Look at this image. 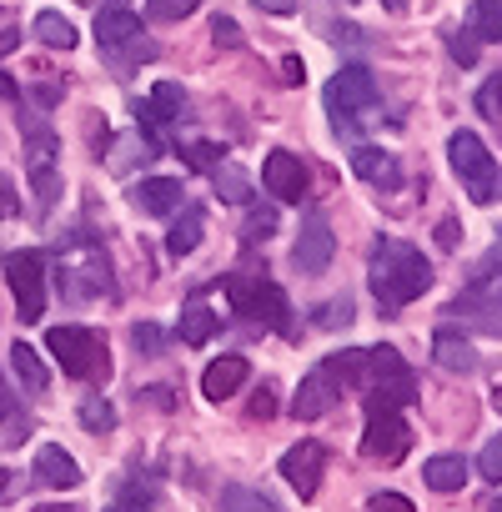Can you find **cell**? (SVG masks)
Wrapping results in <instances>:
<instances>
[{
    "instance_id": "cell-34",
    "label": "cell",
    "mask_w": 502,
    "mask_h": 512,
    "mask_svg": "<svg viewBox=\"0 0 502 512\" xmlns=\"http://www.w3.org/2000/svg\"><path fill=\"white\" fill-rule=\"evenodd\" d=\"M181 156H186V166H191V171H206V176H211V171L221 166V156H226V151H221V141H191Z\"/></svg>"
},
{
    "instance_id": "cell-52",
    "label": "cell",
    "mask_w": 502,
    "mask_h": 512,
    "mask_svg": "<svg viewBox=\"0 0 502 512\" xmlns=\"http://www.w3.org/2000/svg\"><path fill=\"white\" fill-rule=\"evenodd\" d=\"M382 6H387V11H407V0H382Z\"/></svg>"
},
{
    "instance_id": "cell-44",
    "label": "cell",
    "mask_w": 502,
    "mask_h": 512,
    "mask_svg": "<svg viewBox=\"0 0 502 512\" xmlns=\"http://www.w3.org/2000/svg\"><path fill=\"white\" fill-rule=\"evenodd\" d=\"M272 412H277V387L262 382V392L251 397V417H272Z\"/></svg>"
},
{
    "instance_id": "cell-33",
    "label": "cell",
    "mask_w": 502,
    "mask_h": 512,
    "mask_svg": "<svg viewBox=\"0 0 502 512\" xmlns=\"http://www.w3.org/2000/svg\"><path fill=\"white\" fill-rule=\"evenodd\" d=\"M352 317H357V307H352L347 297H332V302H322V307L312 312V322H317V327H327V332H337V327H352Z\"/></svg>"
},
{
    "instance_id": "cell-38",
    "label": "cell",
    "mask_w": 502,
    "mask_h": 512,
    "mask_svg": "<svg viewBox=\"0 0 502 512\" xmlns=\"http://www.w3.org/2000/svg\"><path fill=\"white\" fill-rule=\"evenodd\" d=\"M477 111H482L492 126H502V76H492V81L477 91Z\"/></svg>"
},
{
    "instance_id": "cell-30",
    "label": "cell",
    "mask_w": 502,
    "mask_h": 512,
    "mask_svg": "<svg viewBox=\"0 0 502 512\" xmlns=\"http://www.w3.org/2000/svg\"><path fill=\"white\" fill-rule=\"evenodd\" d=\"M26 176H31V196H36V206H41V211H51V206L61 201V171H56V161L26 166Z\"/></svg>"
},
{
    "instance_id": "cell-41",
    "label": "cell",
    "mask_w": 502,
    "mask_h": 512,
    "mask_svg": "<svg viewBox=\"0 0 502 512\" xmlns=\"http://www.w3.org/2000/svg\"><path fill=\"white\" fill-rule=\"evenodd\" d=\"M211 41L226 46V51H236V46H241V26H236L231 16H216V21H211Z\"/></svg>"
},
{
    "instance_id": "cell-46",
    "label": "cell",
    "mask_w": 502,
    "mask_h": 512,
    "mask_svg": "<svg viewBox=\"0 0 502 512\" xmlns=\"http://www.w3.org/2000/svg\"><path fill=\"white\" fill-rule=\"evenodd\" d=\"M16 492H21V477H16L11 467H0V502H11Z\"/></svg>"
},
{
    "instance_id": "cell-10",
    "label": "cell",
    "mask_w": 502,
    "mask_h": 512,
    "mask_svg": "<svg viewBox=\"0 0 502 512\" xmlns=\"http://www.w3.org/2000/svg\"><path fill=\"white\" fill-rule=\"evenodd\" d=\"M452 317H462L467 327H477V332H492V337H502V272H477L472 277V287L462 292V302H452L447 307Z\"/></svg>"
},
{
    "instance_id": "cell-27",
    "label": "cell",
    "mask_w": 502,
    "mask_h": 512,
    "mask_svg": "<svg viewBox=\"0 0 502 512\" xmlns=\"http://www.w3.org/2000/svg\"><path fill=\"white\" fill-rule=\"evenodd\" d=\"M11 372H16V377L26 382V392H36V397L51 387V372H46V362H41V357H36L26 342H16V347H11Z\"/></svg>"
},
{
    "instance_id": "cell-16",
    "label": "cell",
    "mask_w": 502,
    "mask_h": 512,
    "mask_svg": "<svg viewBox=\"0 0 502 512\" xmlns=\"http://www.w3.org/2000/svg\"><path fill=\"white\" fill-rule=\"evenodd\" d=\"M131 201L146 211V216H171L181 206V176H141L131 186Z\"/></svg>"
},
{
    "instance_id": "cell-24",
    "label": "cell",
    "mask_w": 502,
    "mask_h": 512,
    "mask_svg": "<svg viewBox=\"0 0 502 512\" xmlns=\"http://www.w3.org/2000/svg\"><path fill=\"white\" fill-rule=\"evenodd\" d=\"M422 482H427L432 492H457V487L467 482V462H462L457 452H437V457L422 462Z\"/></svg>"
},
{
    "instance_id": "cell-14",
    "label": "cell",
    "mask_w": 502,
    "mask_h": 512,
    "mask_svg": "<svg viewBox=\"0 0 502 512\" xmlns=\"http://www.w3.org/2000/svg\"><path fill=\"white\" fill-rule=\"evenodd\" d=\"M342 382L327 372V367H312L307 377H302V387H297V402H292V412L302 417V422H312V417H327L337 402H342Z\"/></svg>"
},
{
    "instance_id": "cell-21",
    "label": "cell",
    "mask_w": 502,
    "mask_h": 512,
    "mask_svg": "<svg viewBox=\"0 0 502 512\" xmlns=\"http://www.w3.org/2000/svg\"><path fill=\"white\" fill-rule=\"evenodd\" d=\"M181 111H186V91H181L176 81H156L151 96L136 106V116H141L146 126H166V121H176Z\"/></svg>"
},
{
    "instance_id": "cell-1",
    "label": "cell",
    "mask_w": 502,
    "mask_h": 512,
    "mask_svg": "<svg viewBox=\"0 0 502 512\" xmlns=\"http://www.w3.org/2000/svg\"><path fill=\"white\" fill-rule=\"evenodd\" d=\"M427 287H432V262H427V256L412 241L382 236L377 251H372V292H377V307L392 317L407 302H417Z\"/></svg>"
},
{
    "instance_id": "cell-51",
    "label": "cell",
    "mask_w": 502,
    "mask_h": 512,
    "mask_svg": "<svg viewBox=\"0 0 502 512\" xmlns=\"http://www.w3.org/2000/svg\"><path fill=\"white\" fill-rule=\"evenodd\" d=\"M36 512H81V507H71V502H66V507H61V502H46V507H36Z\"/></svg>"
},
{
    "instance_id": "cell-20",
    "label": "cell",
    "mask_w": 502,
    "mask_h": 512,
    "mask_svg": "<svg viewBox=\"0 0 502 512\" xmlns=\"http://www.w3.org/2000/svg\"><path fill=\"white\" fill-rule=\"evenodd\" d=\"M36 482H46V487H76L81 482V462L61 442H46L36 452Z\"/></svg>"
},
{
    "instance_id": "cell-28",
    "label": "cell",
    "mask_w": 502,
    "mask_h": 512,
    "mask_svg": "<svg viewBox=\"0 0 502 512\" xmlns=\"http://www.w3.org/2000/svg\"><path fill=\"white\" fill-rule=\"evenodd\" d=\"M36 41L51 46V51H76V26L61 11H41L36 16Z\"/></svg>"
},
{
    "instance_id": "cell-54",
    "label": "cell",
    "mask_w": 502,
    "mask_h": 512,
    "mask_svg": "<svg viewBox=\"0 0 502 512\" xmlns=\"http://www.w3.org/2000/svg\"><path fill=\"white\" fill-rule=\"evenodd\" d=\"M487 512H502V497H492V507H487Z\"/></svg>"
},
{
    "instance_id": "cell-31",
    "label": "cell",
    "mask_w": 502,
    "mask_h": 512,
    "mask_svg": "<svg viewBox=\"0 0 502 512\" xmlns=\"http://www.w3.org/2000/svg\"><path fill=\"white\" fill-rule=\"evenodd\" d=\"M201 231H206V226H201V211L191 206V211H186V216L171 226V236H166V251H171V256H186V251H196V246H201Z\"/></svg>"
},
{
    "instance_id": "cell-35",
    "label": "cell",
    "mask_w": 502,
    "mask_h": 512,
    "mask_svg": "<svg viewBox=\"0 0 502 512\" xmlns=\"http://www.w3.org/2000/svg\"><path fill=\"white\" fill-rule=\"evenodd\" d=\"M201 6V0H146V21H186L191 11Z\"/></svg>"
},
{
    "instance_id": "cell-12",
    "label": "cell",
    "mask_w": 502,
    "mask_h": 512,
    "mask_svg": "<svg viewBox=\"0 0 502 512\" xmlns=\"http://www.w3.org/2000/svg\"><path fill=\"white\" fill-rule=\"evenodd\" d=\"M407 447H412V427L402 422V412H367L362 457H372V462H402Z\"/></svg>"
},
{
    "instance_id": "cell-9",
    "label": "cell",
    "mask_w": 502,
    "mask_h": 512,
    "mask_svg": "<svg viewBox=\"0 0 502 512\" xmlns=\"http://www.w3.org/2000/svg\"><path fill=\"white\" fill-rule=\"evenodd\" d=\"M6 282L16 292L21 322H41L46 317V256L41 251H11L6 256Z\"/></svg>"
},
{
    "instance_id": "cell-6",
    "label": "cell",
    "mask_w": 502,
    "mask_h": 512,
    "mask_svg": "<svg viewBox=\"0 0 502 512\" xmlns=\"http://www.w3.org/2000/svg\"><path fill=\"white\" fill-rule=\"evenodd\" d=\"M46 347L61 362V372L76 377V382H96V377L111 372V352H106L101 332H91V327H51Z\"/></svg>"
},
{
    "instance_id": "cell-37",
    "label": "cell",
    "mask_w": 502,
    "mask_h": 512,
    "mask_svg": "<svg viewBox=\"0 0 502 512\" xmlns=\"http://www.w3.org/2000/svg\"><path fill=\"white\" fill-rule=\"evenodd\" d=\"M131 342H136V352H146V357H161V352H166V332L151 327V322H136V327H131Z\"/></svg>"
},
{
    "instance_id": "cell-8",
    "label": "cell",
    "mask_w": 502,
    "mask_h": 512,
    "mask_svg": "<svg viewBox=\"0 0 502 512\" xmlns=\"http://www.w3.org/2000/svg\"><path fill=\"white\" fill-rule=\"evenodd\" d=\"M447 161H452L457 181L467 186V196H472L477 206L497 196V166H492V156H487L482 136H472V131H457V136L447 141Z\"/></svg>"
},
{
    "instance_id": "cell-18",
    "label": "cell",
    "mask_w": 502,
    "mask_h": 512,
    "mask_svg": "<svg viewBox=\"0 0 502 512\" xmlns=\"http://www.w3.org/2000/svg\"><path fill=\"white\" fill-rule=\"evenodd\" d=\"M251 377V367H246V357H216L211 367H206V377H201V392H206V402H226V397H236L241 392V382Z\"/></svg>"
},
{
    "instance_id": "cell-47",
    "label": "cell",
    "mask_w": 502,
    "mask_h": 512,
    "mask_svg": "<svg viewBox=\"0 0 502 512\" xmlns=\"http://www.w3.org/2000/svg\"><path fill=\"white\" fill-rule=\"evenodd\" d=\"M16 46H21V31H16V26H11V31H0V56H11Z\"/></svg>"
},
{
    "instance_id": "cell-39",
    "label": "cell",
    "mask_w": 502,
    "mask_h": 512,
    "mask_svg": "<svg viewBox=\"0 0 502 512\" xmlns=\"http://www.w3.org/2000/svg\"><path fill=\"white\" fill-rule=\"evenodd\" d=\"M477 46H482V41H477L472 31H467V36H462V31H452V36H447V51H452V61H457V66H477Z\"/></svg>"
},
{
    "instance_id": "cell-11",
    "label": "cell",
    "mask_w": 502,
    "mask_h": 512,
    "mask_svg": "<svg viewBox=\"0 0 502 512\" xmlns=\"http://www.w3.org/2000/svg\"><path fill=\"white\" fill-rule=\"evenodd\" d=\"M332 256H337V236H332V221L322 211H307L302 216V231L292 241V267L302 277H322L332 267Z\"/></svg>"
},
{
    "instance_id": "cell-48",
    "label": "cell",
    "mask_w": 502,
    "mask_h": 512,
    "mask_svg": "<svg viewBox=\"0 0 502 512\" xmlns=\"http://www.w3.org/2000/svg\"><path fill=\"white\" fill-rule=\"evenodd\" d=\"M487 267H492V272H502V231L492 236V251H487Z\"/></svg>"
},
{
    "instance_id": "cell-50",
    "label": "cell",
    "mask_w": 502,
    "mask_h": 512,
    "mask_svg": "<svg viewBox=\"0 0 502 512\" xmlns=\"http://www.w3.org/2000/svg\"><path fill=\"white\" fill-rule=\"evenodd\" d=\"M0 201H6V206L16 201V191H11V181H6V171H0Z\"/></svg>"
},
{
    "instance_id": "cell-53",
    "label": "cell",
    "mask_w": 502,
    "mask_h": 512,
    "mask_svg": "<svg viewBox=\"0 0 502 512\" xmlns=\"http://www.w3.org/2000/svg\"><path fill=\"white\" fill-rule=\"evenodd\" d=\"M492 407H497V412H502V387H492Z\"/></svg>"
},
{
    "instance_id": "cell-4",
    "label": "cell",
    "mask_w": 502,
    "mask_h": 512,
    "mask_svg": "<svg viewBox=\"0 0 502 512\" xmlns=\"http://www.w3.org/2000/svg\"><path fill=\"white\" fill-rule=\"evenodd\" d=\"M327 116L342 136H357L377 116V81H372L367 66H342L327 81Z\"/></svg>"
},
{
    "instance_id": "cell-42",
    "label": "cell",
    "mask_w": 502,
    "mask_h": 512,
    "mask_svg": "<svg viewBox=\"0 0 502 512\" xmlns=\"http://www.w3.org/2000/svg\"><path fill=\"white\" fill-rule=\"evenodd\" d=\"M367 512H417V507H412V497H402V492H377V497L367 502Z\"/></svg>"
},
{
    "instance_id": "cell-22",
    "label": "cell",
    "mask_w": 502,
    "mask_h": 512,
    "mask_svg": "<svg viewBox=\"0 0 502 512\" xmlns=\"http://www.w3.org/2000/svg\"><path fill=\"white\" fill-rule=\"evenodd\" d=\"M0 427H6V442L11 447H21L31 437V412L21 407V397H16V387H11L6 372H0Z\"/></svg>"
},
{
    "instance_id": "cell-15",
    "label": "cell",
    "mask_w": 502,
    "mask_h": 512,
    "mask_svg": "<svg viewBox=\"0 0 502 512\" xmlns=\"http://www.w3.org/2000/svg\"><path fill=\"white\" fill-rule=\"evenodd\" d=\"M322 472H327V447H322V442H297V447H287V457H282V477H287L302 497H317Z\"/></svg>"
},
{
    "instance_id": "cell-36",
    "label": "cell",
    "mask_w": 502,
    "mask_h": 512,
    "mask_svg": "<svg viewBox=\"0 0 502 512\" xmlns=\"http://www.w3.org/2000/svg\"><path fill=\"white\" fill-rule=\"evenodd\" d=\"M272 231H277V211H272V206H251V216H246L241 236H246V241H257V236H262V241H267Z\"/></svg>"
},
{
    "instance_id": "cell-17",
    "label": "cell",
    "mask_w": 502,
    "mask_h": 512,
    "mask_svg": "<svg viewBox=\"0 0 502 512\" xmlns=\"http://www.w3.org/2000/svg\"><path fill=\"white\" fill-rule=\"evenodd\" d=\"M352 171H357L362 181L382 186V191H397V186H402V166H397V156L382 151V146H357V151H352Z\"/></svg>"
},
{
    "instance_id": "cell-55",
    "label": "cell",
    "mask_w": 502,
    "mask_h": 512,
    "mask_svg": "<svg viewBox=\"0 0 502 512\" xmlns=\"http://www.w3.org/2000/svg\"><path fill=\"white\" fill-rule=\"evenodd\" d=\"M111 512H121V507H111Z\"/></svg>"
},
{
    "instance_id": "cell-7",
    "label": "cell",
    "mask_w": 502,
    "mask_h": 512,
    "mask_svg": "<svg viewBox=\"0 0 502 512\" xmlns=\"http://www.w3.org/2000/svg\"><path fill=\"white\" fill-rule=\"evenodd\" d=\"M226 292H231V307L251 322H262L272 332H292V302L277 282L267 277H226Z\"/></svg>"
},
{
    "instance_id": "cell-25",
    "label": "cell",
    "mask_w": 502,
    "mask_h": 512,
    "mask_svg": "<svg viewBox=\"0 0 502 512\" xmlns=\"http://www.w3.org/2000/svg\"><path fill=\"white\" fill-rule=\"evenodd\" d=\"M211 186H216V196H221L226 206H251V201H257V186H251V176H246L241 166H231V161H221V166L211 171Z\"/></svg>"
},
{
    "instance_id": "cell-3",
    "label": "cell",
    "mask_w": 502,
    "mask_h": 512,
    "mask_svg": "<svg viewBox=\"0 0 502 512\" xmlns=\"http://www.w3.org/2000/svg\"><path fill=\"white\" fill-rule=\"evenodd\" d=\"M56 282H61V297L66 302H96V297H111L116 292V277H111V262L96 241H76L56 256Z\"/></svg>"
},
{
    "instance_id": "cell-5",
    "label": "cell",
    "mask_w": 502,
    "mask_h": 512,
    "mask_svg": "<svg viewBox=\"0 0 502 512\" xmlns=\"http://www.w3.org/2000/svg\"><path fill=\"white\" fill-rule=\"evenodd\" d=\"M362 392H367V412H402V407L417 397V377H412V367L397 357V347H367Z\"/></svg>"
},
{
    "instance_id": "cell-43",
    "label": "cell",
    "mask_w": 502,
    "mask_h": 512,
    "mask_svg": "<svg viewBox=\"0 0 502 512\" xmlns=\"http://www.w3.org/2000/svg\"><path fill=\"white\" fill-rule=\"evenodd\" d=\"M121 507H126V512H151V487L131 482V487H126V497H121Z\"/></svg>"
},
{
    "instance_id": "cell-45",
    "label": "cell",
    "mask_w": 502,
    "mask_h": 512,
    "mask_svg": "<svg viewBox=\"0 0 502 512\" xmlns=\"http://www.w3.org/2000/svg\"><path fill=\"white\" fill-rule=\"evenodd\" d=\"M257 11H267V16H292L297 11V0H251Z\"/></svg>"
},
{
    "instance_id": "cell-19",
    "label": "cell",
    "mask_w": 502,
    "mask_h": 512,
    "mask_svg": "<svg viewBox=\"0 0 502 512\" xmlns=\"http://www.w3.org/2000/svg\"><path fill=\"white\" fill-rule=\"evenodd\" d=\"M432 357H437V367H447V372H472V367H477L472 337H467V332H452V327H437V332H432Z\"/></svg>"
},
{
    "instance_id": "cell-13",
    "label": "cell",
    "mask_w": 502,
    "mask_h": 512,
    "mask_svg": "<svg viewBox=\"0 0 502 512\" xmlns=\"http://www.w3.org/2000/svg\"><path fill=\"white\" fill-rule=\"evenodd\" d=\"M262 181H267V191H272L277 201H292V206H302L307 191H312V171H307L292 151H272V156L262 161Z\"/></svg>"
},
{
    "instance_id": "cell-23",
    "label": "cell",
    "mask_w": 502,
    "mask_h": 512,
    "mask_svg": "<svg viewBox=\"0 0 502 512\" xmlns=\"http://www.w3.org/2000/svg\"><path fill=\"white\" fill-rule=\"evenodd\" d=\"M216 327H221V322H216V312H211L201 297H191V302L181 307L176 337H181V342H191V347H201V342H211V337H216Z\"/></svg>"
},
{
    "instance_id": "cell-2",
    "label": "cell",
    "mask_w": 502,
    "mask_h": 512,
    "mask_svg": "<svg viewBox=\"0 0 502 512\" xmlns=\"http://www.w3.org/2000/svg\"><path fill=\"white\" fill-rule=\"evenodd\" d=\"M96 46H101V56H106V66L116 76H131L136 66L156 61V41L146 36L141 16L126 11V6H101L96 11Z\"/></svg>"
},
{
    "instance_id": "cell-29",
    "label": "cell",
    "mask_w": 502,
    "mask_h": 512,
    "mask_svg": "<svg viewBox=\"0 0 502 512\" xmlns=\"http://www.w3.org/2000/svg\"><path fill=\"white\" fill-rule=\"evenodd\" d=\"M221 512H282L267 492L257 487H241V482H226L221 487Z\"/></svg>"
},
{
    "instance_id": "cell-32",
    "label": "cell",
    "mask_w": 502,
    "mask_h": 512,
    "mask_svg": "<svg viewBox=\"0 0 502 512\" xmlns=\"http://www.w3.org/2000/svg\"><path fill=\"white\" fill-rule=\"evenodd\" d=\"M81 427L96 432V437L111 432V427H116V407H111L106 397H86V402H81Z\"/></svg>"
},
{
    "instance_id": "cell-26",
    "label": "cell",
    "mask_w": 502,
    "mask_h": 512,
    "mask_svg": "<svg viewBox=\"0 0 502 512\" xmlns=\"http://www.w3.org/2000/svg\"><path fill=\"white\" fill-rule=\"evenodd\" d=\"M467 31H472L482 46H502V0H472Z\"/></svg>"
},
{
    "instance_id": "cell-49",
    "label": "cell",
    "mask_w": 502,
    "mask_h": 512,
    "mask_svg": "<svg viewBox=\"0 0 502 512\" xmlns=\"http://www.w3.org/2000/svg\"><path fill=\"white\" fill-rule=\"evenodd\" d=\"M437 241H442V246H457V221H442V226H437Z\"/></svg>"
},
{
    "instance_id": "cell-40",
    "label": "cell",
    "mask_w": 502,
    "mask_h": 512,
    "mask_svg": "<svg viewBox=\"0 0 502 512\" xmlns=\"http://www.w3.org/2000/svg\"><path fill=\"white\" fill-rule=\"evenodd\" d=\"M477 472H482L487 482H502V437H492V442L482 447V457H477Z\"/></svg>"
}]
</instances>
